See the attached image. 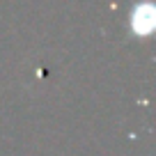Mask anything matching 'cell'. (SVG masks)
<instances>
[{
  "label": "cell",
  "mask_w": 156,
  "mask_h": 156,
  "mask_svg": "<svg viewBox=\"0 0 156 156\" xmlns=\"http://www.w3.org/2000/svg\"><path fill=\"white\" fill-rule=\"evenodd\" d=\"M133 25H136V32H149L151 28V7H140L133 14Z\"/></svg>",
  "instance_id": "6da1fadb"
}]
</instances>
